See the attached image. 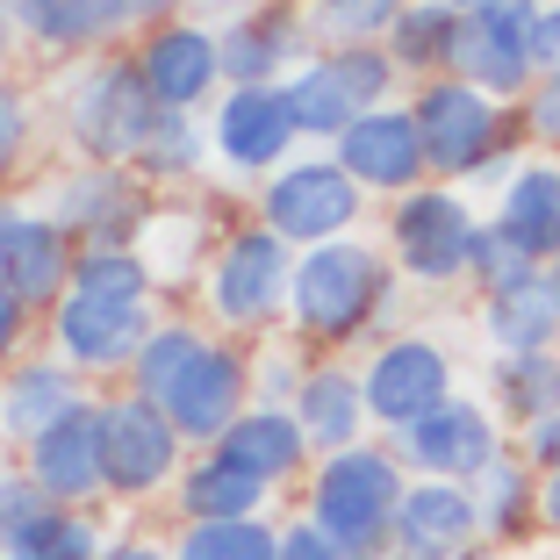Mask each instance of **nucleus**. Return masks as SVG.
Segmentation results:
<instances>
[{"instance_id":"603ef678","label":"nucleus","mask_w":560,"mask_h":560,"mask_svg":"<svg viewBox=\"0 0 560 560\" xmlns=\"http://www.w3.org/2000/svg\"><path fill=\"white\" fill-rule=\"evenodd\" d=\"M460 560H503V553H489V546H475V553H460Z\"/></svg>"},{"instance_id":"6ab92c4d","label":"nucleus","mask_w":560,"mask_h":560,"mask_svg":"<svg viewBox=\"0 0 560 560\" xmlns=\"http://www.w3.org/2000/svg\"><path fill=\"white\" fill-rule=\"evenodd\" d=\"M22 475L50 495V503H66V511H101L108 495H101V396H86L80 410H66L44 439L22 445Z\"/></svg>"},{"instance_id":"09e8293b","label":"nucleus","mask_w":560,"mask_h":560,"mask_svg":"<svg viewBox=\"0 0 560 560\" xmlns=\"http://www.w3.org/2000/svg\"><path fill=\"white\" fill-rule=\"evenodd\" d=\"M130 15H137V30H144V22H165V15H187V0H130Z\"/></svg>"},{"instance_id":"c85d7f7f","label":"nucleus","mask_w":560,"mask_h":560,"mask_svg":"<svg viewBox=\"0 0 560 560\" xmlns=\"http://www.w3.org/2000/svg\"><path fill=\"white\" fill-rule=\"evenodd\" d=\"M489 410L503 417V431L560 417V346L553 352H495L489 360Z\"/></svg>"},{"instance_id":"4be33fe9","label":"nucleus","mask_w":560,"mask_h":560,"mask_svg":"<svg viewBox=\"0 0 560 560\" xmlns=\"http://www.w3.org/2000/svg\"><path fill=\"white\" fill-rule=\"evenodd\" d=\"M481 546V511L467 481H410L396 503V553L460 560Z\"/></svg>"},{"instance_id":"0eeeda50","label":"nucleus","mask_w":560,"mask_h":560,"mask_svg":"<svg viewBox=\"0 0 560 560\" xmlns=\"http://www.w3.org/2000/svg\"><path fill=\"white\" fill-rule=\"evenodd\" d=\"M187 467V439L165 424L159 402L130 396V388H101V495L108 503H159L173 495Z\"/></svg>"},{"instance_id":"3c124183","label":"nucleus","mask_w":560,"mask_h":560,"mask_svg":"<svg viewBox=\"0 0 560 560\" xmlns=\"http://www.w3.org/2000/svg\"><path fill=\"white\" fill-rule=\"evenodd\" d=\"M15 44H22V30H15V15H8V0H0V66L15 58Z\"/></svg>"},{"instance_id":"a19ab883","label":"nucleus","mask_w":560,"mask_h":560,"mask_svg":"<svg viewBox=\"0 0 560 560\" xmlns=\"http://www.w3.org/2000/svg\"><path fill=\"white\" fill-rule=\"evenodd\" d=\"M302 374H310V360H302L295 346H266L259 360H252V402H266V410H288L302 388Z\"/></svg>"},{"instance_id":"2eb2a0df","label":"nucleus","mask_w":560,"mask_h":560,"mask_svg":"<svg viewBox=\"0 0 560 560\" xmlns=\"http://www.w3.org/2000/svg\"><path fill=\"white\" fill-rule=\"evenodd\" d=\"M159 324V302H108V295H66L50 310V346L72 374H130L137 346L151 338Z\"/></svg>"},{"instance_id":"7ed1b4c3","label":"nucleus","mask_w":560,"mask_h":560,"mask_svg":"<svg viewBox=\"0 0 560 560\" xmlns=\"http://www.w3.org/2000/svg\"><path fill=\"white\" fill-rule=\"evenodd\" d=\"M410 489L402 460L381 439L324 453L302 481V517L338 546V560H381L396 546V503Z\"/></svg>"},{"instance_id":"2f4dec72","label":"nucleus","mask_w":560,"mask_h":560,"mask_svg":"<svg viewBox=\"0 0 560 560\" xmlns=\"http://www.w3.org/2000/svg\"><path fill=\"white\" fill-rule=\"evenodd\" d=\"M280 94H288V116H295L302 144H338V137L360 122V101L346 94V80L330 72V58L316 50L310 66H295L288 80H280Z\"/></svg>"},{"instance_id":"79ce46f5","label":"nucleus","mask_w":560,"mask_h":560,"mask_svg":"<svg viewBox=\"0 0 560 560\" xmlns=\"http://www.w3.org/2000/svg\"><path fill=\"white\" fill-rule=\"evenodd\" d=\"M44 511H50V495L36 489L22 467H0V553H8V546H15Z\"/></svg>"},{"instance_id":"473e14b6","label":"nucleus","mask_w":560,"mask_h":560,"mask_svg":"<svg viewBox=\"0 0 560 560\" xmlns=\"http://www.w3.org/2000/svg\"><path fill=\"white\" fill-rule=\"evenodd\" d=\"M108 546H116V539H108L101 511H66V503H50V511L36 517V525L22 532L0 560H101Z\"/></svg>"},{"instance_id":"393cba45","label":"nucleus","mask_w":560,"mask_h":560,"mask_svg":"<svg viewBox=\"0 0 560 560\" xmlns=\"http://www.w3.org/2000/svg\"><path fill=\"white\" fill-rule=\"evenodd\" d=\"M288 410H295V424H302L316 460H324V453H346V445H366V431H374L366 396H360V366H346V360H316L310 374H302Z\"/></svg>"},{"instance_id":"1a4fd4ad","label":"nucleus","mask_w":560,"mask_h":560,"mask_svg":"<svg viewBox=\"0 0 560 560\" xmlns=\"http://www.w3.org/2000/svg\"><path fill=\"white\" fill-rule=\"evenodd\" d=\"M381 445L402 460L410 481H475L489 460L511 453V431H503V417L489 410V396H453V402H439L431 417L388 431Z\"/></svg>"},{"instance_id":"a18cd8bd","label":"nucleus","mask_w":560,"mask_h":560,"mask_svg":"<svg viewBox=\"0 0 560 560\" xmlns=\"http://www.w3.org/2000/svg\"><path fill=\"white\" fill-rule=\"evenodd\" d=\"M273 560H338V546L324 539V532L310 525V517H280V546Z\"/></svg>"},{"instance_id":"c03bdc74","label":"nucleus","mask_w":560,"mask_h":560,"mask_svg":"<svg viewBox=\"0 0 560 560\" xmlns=\"http://www.w3.org/2000/svg\"><path fill=\"white\" fill-rule=\"evenodd\" d=\"M532 80H560V0H546L532 22Z\"/></svg>"},{"instance_id":"de8ad7c7","label":"nucleus","mask_w":560,"mask_h":560,"mask_svg":"<svg viewBox=\"0 0 560 560\" xmlns=\"http://www.w3.org/2000/svg\"><path fill=\"white\" fill-rule=\"evenodd\" d=\"M539 532H553V539H560V467H553V475H539Z\"/></svg>"},{"instance_id":"864d4df0","label":"nucleus","mask_w":560,"mask_h":560,"mask_svg":"<svg viewBox=\"0 0 560 560\" xmlns=\"http://www.w3.org/2000/svg\"><path fill=\"white\" fill-rule=\"evenodd\" d=\"M546 280H553V295H560V259H553V266H546Z\"/></svg>"},{"instance_id":"20e7f679","label":"nucleus","mask_w":560,"mask_h":560,"mask_svg":"<svg viewBox=\"0 0 560 560\" xmlns=\"http://www.w3.org/2000/svg\"><path fill=\"white\" fill-rule=\"evenodd\" d=\"M288 280H295V245H280L259 215L223 231L201 259V316L215 338H266L288 324Z\"/></svg>"},{"instance_id":"412c9836","label":"nucleus","mask_w":560,"mask_h":560,"mask_svg":"<svg viewBox=\"0 0 560 560\" xmlns=\"http://www.w3.org/2000/svg\"><path fill=\"white\" fill-rule=\"evenodd\" d=\"M8 15L44 58H101L122 44V30H137L130 0H8Z\"/></svg>"},{"instance_id":"58836bf2","label":"nucleus","mask_w":560,"mask_h":560,"mask_svg":"<svg viewBox=\"0 0 560 560\" xmlns=\"http://www.w3.org/2000/svg\"><path fill=\"white\" fill-rule=\"evenodd\" d=\"M525 273H539V266H525L511 252V237L495 231L489 215H481V231H475V252H467V288L475 295H495V288H511V280H525Z\"/></svg>"},{"instance_id":"cd10ccee","label":"nucleus","mask_w":560,"mask_h":560,"mask_svg":"<svg viewBox=\"0 0 560 560\" xmlns=\"http://www.w3.org/2000/svg\"><path fill=\"white\" fill-rule=\"evenodd\" d=\"M475 511H481V546L489 553H511V546H525L532 532H539V475H532L517 453H503V460H489L475 481Z\"/></svg>"},{"instance_id":"b1692460","label":"nucleus","mask_w":560,"mask_h":560,"mask_svg":"<svg viewBox=\"0 0 560 560\" xmlns=\"http://www.w3.org/2000/svg\"><path fill=\"white\" fill-rule=\"evenodd\" d=\"M86 396H94V388H86V374H72L58 352L15 360L8 374H0V439H8V445L44 439V431L58 424L66 410H80Z\"/></svg>"},{"instance_id":"72a5a7b5","label":"nucleus","mask_w":560,"mask_h":560,"mask_svg":"<svg viewBox=\"0 0 560 560\" xmlns=\"http://www.w3.org/2000/svg\"><path fill=\"white\" fill-rule=\"evenodd\" d=\"M72 295L151 302L159 295V266H151L137 245H80V259H72Z\"/></svg>"},{"instance_id":"e433bc0d","label":"nucleus","mask_w":560,"mask_h":560,"mask_svg":"<svg viewBox=\"0 0 560 560\" xmlns=\"http://www.w3.org/2000/svg\"><path fill=\"white\" fill-rule=\"evenodd\" d=\"M280 525L273 517H245V525H180L165 560H273Z\"/></svg>"},{"instance_id":"37998d69","label":"nucleus","mask_w":560,"mask_h":560,"mask_svg":"<svg viewBox=\"0 0 560 560\" xmlns=\"http://www.w3.org/2000/svg\"><path fill=\"white\" fill-rule=\"evenodd\" d=\"M517 122H525V151H560V80H532V94L517 101Z\"/></svg>"},{"instance_id":"a211bd4d","label":"nucleus","mask_w":560,"mask_h":560,"mask_svg":"<svg viewBox=\"0 0 560 560\" xmlns=\"http://www.w3.org/2000/svg\"><path fill=\"white\" fill-rule=\"evenodd\" d=\"M330 159L346 165V180L360 187L366 201H402L410 187L431 180L424 144H417V122H410V108H402V101L366 108V116L352 122L338 144H330Z\"/></svg>"},{"instance_id":"a878e982","label":"nucleus","mask_w":560,"mask_h":560,"mask_svg":"<svg viewBox=\"0 0 560 560\" xmlns=\"http://www.w3.org/2000/svg\"><path fill=\"white\" fill-rule=\"evenodd\" d=\"M173 511H180V525H245V517L273 511V489L237 475V467L215 460V453H187L180 481H173Z\"/></svg>"},{"instance_id":"f704fd0d","label":"nucleus","mask_w":560,"mask_h":560,"mask_svg":"<svg viewBox=\"0 0 560 560\" xmlns=\"http://www.w3.org/2000/svg\"><path fill=\"white\" fill-rule=\"evenodd\" d=\"M201 165H209V130H201V116H159V130L137 151L130 173L144 187H173V180H195Z\"/></svg>"},{"instance_id":"4468645a","label":"nucleus","mask_w":560,"mask_h":560,"mask_svg":"<svg viewBox=\"0 0 560 560\" xmlns=\"http://www.w3.org/2000/svg\"><path fill=\"white\" fill-rule=\"evenodd\" d=\"M215 58H223V86H280L295 66L316 58V36L302 0H252L215 30Z\"/></svg>"},{"instance_id":"8fccbe9b","label":"nucleus","mask_w":560,"mask_h":560,"mask_svg":"<svg viewBox=\"0 0 560 560\" xmlns=\"http://www.w3.org/2000/svg\"><path fill=\"white\" fill-rule=\"evenodd\" d=\"M101 560H165V546H151V539H116Z\"/></svg>"},{"instance_id":"7c9ffc66","label":"nucleus","mask_w":560,"mask_h":560,"mask_svg":"<svg viewBox=\"0 0 560 560\" xmlns=\"http://www.w3.org/2000/svg\"><path fill=\"white\" fill-rule=\"evenodd\" d=\"M209 338H215L209 324H187V316H159V324H151V338L137 346L130 374H122V388L165 410V396H173V388L187 381V366L201 360V346H209Z\"/></svg>"},{"instance_id":"c9c22d12","label":"nucleus","mask_w":560,"mask_h":560,"mask_svg":"<svg viewBox=\"0 0 560 560\" xmlns=\"http://www.w3.org/2000/svg\"><path fill=\"white\" fill-rule=\"evenodd\" d=\"M410 0H302V15H310V36L316 50H346V44H381V36L396 30V15Z\"/></svg>"},{"instance_id":"39448f33","label":"nucleus","mask_w":560,"mask_h":560,"mask_svg":"<svg viewBox=\"0 0 560 560\" xmlns=\"http://www.w3.org/2000/svg\"><path fill=\"white\" fill-rule=\"evenodd\" d=\"M159 130V101L144 94L130 50H101L72 72L66 86V137L80 151V165H122L130 173L137 151Z\"/></svg>"},{"instance_id":"aec40b11","label":"nucleus","mask_w":560,"mask_h":560,"mask_svg":"<svg viewBox=\"0 0 560 560\" xmlns=\"http://www.w3.org/2000/svg\"><path fill=\"white\" fill-rule=\"evenodd\" d=\"M489 223L503 237H511V252L525 266H553L560 259V159H546V151H532V159H517V173L503 187H495V209Z\"/></svg>"},{"instance_id":"4c0bfd02","label":"nucleus","mask_w":560,"mask_h":560,"mask_svg":"<svg viewBox=\"0 0 560 560\" xmlns=\"http://www.w3.org/2000/svg\"><path fill=\"white\" fill-rule=\"evenodd\" d=\"M324 58H330V72L346 80V94L360 101V116L396 101L402 72H396V58H388V44H346V50H324Z\"/></svg>"},{"instance_id":"ddd939ff","label":"nucleus","mask_w":560,"mask_h":560,"mask_svg":"<svg viewBox=\"0 0 560 560\" xmlns=\"http://www.w3.org/2000/svg\"><path fill=\"white\" fill-rule=\"evenodd\" d=\"M44 215L72 245H137V231L159 215V201H151V187L137 180V173H122V165H72V173L50 180Z\"/></svg>"},{"instance_id":"f8f14e48","label":"nucleus","mask_w":560,"mask_h":560,"mask_svg":"<svg viewBox=\"0 0 560 560\" xmlns=\"http://www.w3.org/2000/svg\"><path fill=\"white\" fill-rule=\"evenodd\" d=\"M201 130H209V159L231 165V173H245V180H273L302 144L280 86H223V94L209 101Z\"/></svg>"},{"instance_id":"49530a36","label":"nucleus","mask_w":560,"mask_h":560,"mask_svg":"<svg viewBox=\"0 0 560 560\" xmlns=\"http://www.w3.org/2000/svg\"><path fill=\"white\" fill-rule=\"evenodd\" d=\"M30 330H36V316L22 310V302L8 295V288H0V374H8V366L22 360V346H30Z\"/></svg>"},{"instance_id":"5701e85b","label":"nucleus","mask_w":560,"mask_h":560,"mask_svg":"<svg viewBox=\"0 0 560 560\" xmlns=\"http://www.w3.org/2000/svg\"><path fill=\"white\" fill-rule=\"evenodd\" d=\"M209 453H215V460H231L237 475L266 481L273 495L288 489V481H310V467H316V453H310V439H302L295 410H266V402H252V410L237 417Z\"/></svg>"},{"instance_id":"423d86ee","label":"nucleus","mask_w":560,"mask_h":560,"mask_svg":"<svg viewBox=\"0 0 560 560\" xmlns=\"http://www.w3.org/2000/svg\"><path fill=\"white\" fill-rule=\"evenodd\" d=\"M475 231H481V209L445 180H424L381 209V252H388L396 280H410V288H460Z\"/></svg>"},{"instance_id":"f03ea898","label":"nucleus","mask_w":560,"mask_h":560,"mask_svg":"<svg viewBox=\"0 0 560 560\" xmlns=\"http://www.w3.org/2000/svg\"><path fill=\"white\" fill-rule=\"evenodd\" d=\"M410 122H417V144H424L431 180L445 187H503L525 159V122H517L511 101H489L481 86L467 80H424L410 101Z\"/></svg>"},{"instance_id":"f257e3e1","label":"nucleus","mask_w":560,"mask_h":560,"mask_svg":"<svg viewBox=\"0 0 560 560\" xmlns=\"http://www.w3.org/2000/svg\"><path fill=\"white\" fill-rule=\"evenodd\" d=\"M396 266L366 237H338V245L295 252V280H288V330L302 346H324L330 360L360 338H374L396 310Z\"/></svg>"},{"instance_id":"ea45409f","label":"nucleus","mask_w":560,"mask_h":560,"mask_svg":"<svg viewBox=\"0 0 560 560\" xmlns=\"http://www.w3.org/2000/svg\"><path fill=\"white\" fill-rule=\"evenodd\" d=\"M36 144V116H30V94H22L8 72H0V187L22 173V159H30Z\"/></svg>"},{"instance_id":"6e6552de","label":"nucleus","mask_w":560,"mask_h":560,"mask_svg":"<svg viewBox=\"0 0 560 560\" xmlns=\"http://www.w3.org/2000/svg\"><path fill=\"white\" fill-rule=\"evenodd\" d=\"M252 215H259V223L280 237V245L310 252V245L360 237L366 195L346 180V165L324 151V159H288L273 180H259V195H252Z\"/></svg>"},{"instance_id":"c756f323","label":"nucleus","mask_w":560,"mask_h":560,"mask_svg":"<svg viewBox=\"0 0 560 560\" xmlns=\"http://www.w3.org/2000/svg\"><path fill=\"white\" fill-rule=\"evenodd\" d=\"M453 36H460V8H453V0H410L381 44H388L402 80L424 86V80H445V72H453Z\"/></svg>"},{"instance_id":"5fc2aeb1","label":"nucleus","mask_w":560,"mask_h":560,"mask_svg":"<svg viewBox=\"0 0 560 560\" xmlns=\"http://www.w3.org/2000/svg\"><path fill=\"white\" fill-rule=\"evenodd\" d=\"M381 560H424V553H396V546H388V553H381Z\"/></svg>"},{"instance_id":"9b49d317","label":"nucleus","mask_w":560,"mask_h":560,"mask_svg":"<svg viewBox=\"0 0 560 560\" xmlns=\"http://www.w3.org/2000/svg\"><path fill=\"white\" fill-rule=\"evenodd\" d=\"M360 396H366L374 431L388 439V431L417 424V417H431L439 402L460 396L453 388V352L439 338H424V330H396V338H381L360 360Z\"/></svg>"},{"instance_id":"4d7b16f0","label":"nucleus","mask_w":560,"mask_h":560,"mask_svg":"<svg viewBox=\"0 0 560 560\" xmlns=\"http://www.w3.org/2000/svg\"><path fill=\"white\" fill-rule=\"evenodd\" d=\"M503 560H511V553H503Z\"/></svg>"},{"instance_id":"9d476101","label":"nucleus","mask_w":560,"mask_h":560,"mask_svg":"<svg viewBox=\"0 0 560 560\" xmlns=\"http://www.w3.org/2000/svg\"><path fill=\"white\" fill-rule=\"evenodd\" d=\"M130 66L144 80V94L159 101V116H209V101L223 94L215 22H195V15L144 22L130 44Z\"/></svg>"},{"instance_id":"bb28decb","label":"nucleus","mask_w":560,"mask_h":560,"mask_svg":"<svg viewBox=\"0 0 560 560\" xmlns=\"http://www.w3.org/2000/svg\"><path fill=\"white\" fill-rule=\"evenodd\" d=\"M481 338L489 352H553L560 346V295L546 273H525L511 288L481 295Z\"/></svg>"},{"instance_id":"6e6d98bb","label":"nucleus","mask_w":560,"mask_h":560,"mask_svg":"<svg viewBox=\"0 0 560 560\" xmlns=\"http://www.w3.org/2000/svg\"><path fill=\"white\" fill-rule=\"evenodd\" d=\"M453 8H475V0H453Z\"/></svg>"},{"instance_id":"dca6fc26","label":"nucleus","mask_w":560,"mask_h":560,"mask_svg":"<svg viewBox=\"0 0 560 560\" xmlns=\"http://www.w3.org/2000/svg\"><path fill=\"white\" fill-rule=\"evenodd\" d=\"M245 410H252V346H237V338H209L201 360L187 366V381L165 396V424L187 439V453H209Z\"/></svg>"},{"instance_id":"f3484780","label":"nucleus","mask_w":560,"mask_h":560,"mask_svg":"<svg viewBox=\"0 0 560 560\" xmlns=\"http://www.w3.org/2000/svg\"><path fill=\"white\" fill-rule=\"evenodd\" d=\"M72 259H80V245H72L44 209L0 201V288L30 316H50L72 295Z\"/></svg>"}]
</instances>
